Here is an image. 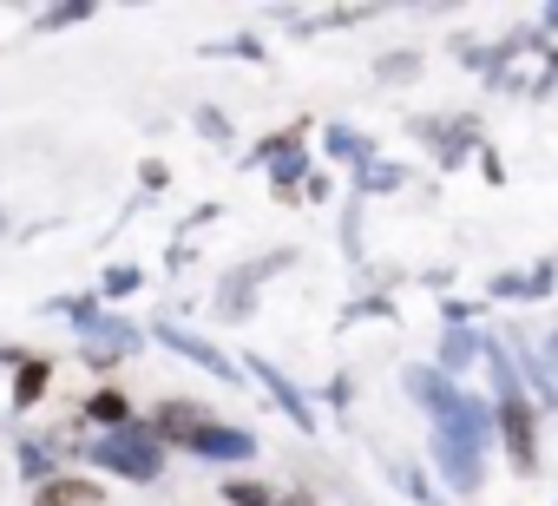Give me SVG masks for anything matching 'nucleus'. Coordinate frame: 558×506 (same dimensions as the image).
Masks as SVG:
<instances>
[{
  "label": "nucleus",
  "instance_id": "f257e3e1",
  "mask_svg": "<svg viewBox=\"0 0 558 506\" xmlns=\"http://www.w3.org/2000/svg\"><path fill=\"white\" fill-rule=\"evenodd\" d=\"M408 395L427 408V441H434V467L453 493H480L486 480V447H493V401L466 395L460 382H447L434 362H408L401 369Z\"/></svg>",
  "mask_w": 558,
  "mask_h": 506
},
{
  "label": "nucleus",
  "instance_id": "f03ea898",
  "mask_svg": "<svg viewBox=\"0 0 558 506\" xmlns=\"http://www.w3.org/2000/svg\"><path fill=\"white\" fill-rule=\"evenodd\" d=\"M165 460H171V447H165L145 421H125V427H112V434L93 441V467H106V473H119V480H132V486L165 480Z\"/></svg>",
  "mask_w": 558,
  "mask_h": 506
},
{
  "label": "nucleus",
  "instance_id": "7ed1b4c3",
  "mask_svg": "<svg viewBox=\"0 0 558 506\" xmlns=\"http://www.w3.org/2000/svg\"><path fill=\"white\" fill-rule=\"evenodd\" d=\"M210 421H217V414H210L204 401H184V395H171V401H158V408H151V421H145V427H151V434H158L171 454H191V447L204 441V427H210Z\"/></svg>",
  "mask_w": 558,
  "mask_h": 506
},
{
  "label": "nucleus",
  "instance_id": "20e7f679",
  "mask_svg": "<svg viewBox=\"0 0 558 506\" xmlns=\"http://www.w3.org/2000/svg\"><path fill=\"white\" fill-rule=\"evenodd\" d=\"M191 460H210V467H250V460H256V434H250V427H230V421H210L204 441L191 447Z\"/></svg>",
  "mask_w": 558,
  "mask_h": 506
},
{
  "label": "nucleus",
  "instance_id": "39448f33",
  "mask_svg": "<svg viewBox=\"0 0 558 506\" xmlns=\"http://www.w3.org/2000/svg\"><path fill=\"white\" fill-rule=\"evenodd\" d=\"M263 165H269V184L290 197V191H296V178L310 171V145H303V125H296V132H276V138L263 145Z\"/></svg>",
  "mask_w": 558,
  "mask_h": 506
},
{
  "label": "nucleus",
  "instance_id": "423d86ee",
  "mask_svg": "<svg viewBox=\"0 0 558 506\" xmlns=\"http://www.w3.org/2000/svg\"><path fill=\"white\" fill-rule=\"evenodd\" d=\"M243 362H250V375H256V382H263V388L276 395V408H283V414H290V421H296L303 434H316V408H310V401L296 395V382H290L283 369H276V362H263V356H243Z\"/></svg>",
  "mask_w": 558,
  "mask_h": 506
},
{
  "label": "nucleus",
  "instance_id": "0eeeda50",
  "mask_svg": "<svg viewBox=\"0 0 558 506\" xmlns=\"http://www.w3.org/2000/svg\"><path fill=\"white\" fill-rule=\"evenodd\" d=\"M34 506H112V493L86 473H53L47 486H34Z\"/></svg>",
  "mask_w": 558,
  "mask_h": 506
},
{
  "label": "nucleus",
  "instance_id": "6e6552de",
  "mask_svg": "<svg viewBox=\"0 0 558 506\" xmlns=\"http://www.w3.org/2000/svg\"><path fill=\"white\" fill-rule=\"evenodd\" d=\"M151 336H158V342H165V349H178V356H191V362H197V369H210V375H217V382H236V369H230V362H223V356H217V349H210V342H204V336H191V329H178V323H158V329H151Z\"/></svg>",
  "mask_w": 558,
  "mask_h": 506
},
{
  "label": "nucleus",
  "instance_id": "1a4fd4ad",
  "mask_svg": "<svg viewBox=\"0 0 558 506\" xmlns=\"http://www.w3.org/2000/svg\"><path fill=\"white\" fill-rule=\"evenodd\" d=\"M47 388H53V362H47V356H27V362L14 369V408L34 414V408L47 401Z\"/></svg>",
  "mask_w": 558,
  "mask_h": 506
},
{
  "label": "nucleus",
  "instance_id": "9d476101",
  "mask_svg": "<svg viewBox=\"0 0 558 506\" xmlns=\"http://www.w3.org/2000/svg\"><path fill=\"white\" fill-rule=\"evenodd\" d=\"M480 356H486V342H480L473 329H447V336H440V362H434V369H440V375L453 382V375H466V369H473Z\"/></svg>",
  "mask_w": 558,
  "mask_h": 506
},
{
  "label": "nucleus",
  "instance_id": "9b49d317",
  "mask_svg": "<svg viewBox=\"0 0 558 506\" xmlns=\"http://www.w3.org/2000/svg\"><path fill=\"white\" fill-rule=\"evenodd\" d=\"M80 414H86V421H93L99 434H112V427H125V421H138V414H132V401H125L119 388H93V395L80 401Z\"/></svg>",
  "mask_w": 558,
  "mask_h": 506
},
{
  "label": "nucleus",
  "instance_id": "f8f14e48",
  "mask_svg": "<svg viewBox=\"0 0 558 506\" xmlns=\"http://www.w3.org/2000/svg\"><path fill=\"white\" fill-rule=\"evenodd\" d=\"M53 460H60V441H21V473H27L34 486L53 480Z\"/></svg>",
  "mask_w": 558,
  "mask_h": 506
},
{
  "label": "nucleus",
  "instance_id": "ddd939ff",
  "mask_svg": "<svg viewBox=\"0 0 558 506\" xmlns=\"http://www.w3.org/2000/svg\"><path fill=\"white\" fill-rule=\"evenodd\" d=\"M217 499H223V506H276V493H269L263 480H223Z\"/></svg>",
  "mask_w": 558,
  "mask_h": 506
},
{
  "label": "nucleus",
  "instance_id": "4468645a",
  "mask_svg": "<svg viewBox=\"0 0 558 506\" xmlns=\"http://www.w3.org/2000/svg\"><path fill=\"white\" fill-rule=\"evenodd\" d=\"M329 145H336V158H342V165H355V171H362V165H368V152H375V145H362L355 132H329Z\"/></svg>",
  "mask_w": 558,
  "mask_h": 506
},
{
  "label": "nucleus",
  "instance_id": "2eb2a0df",
  "mask_svg": "<svg viewBox=\"0 0 558 506\" xmlns=\"http://www.w3.org/2000/svg\"><path fill=\"white\" fill-rule=\"evenodd\" d=\"M80 21H86V8H47L34 27H40V34H60V27H80Z\"/></svg>",
  "mask_w": 558,
  "mask_h": 506
},
{
  "label": "nucleus",
  "instance_id": "dca6fc26",
  "mask_svg": "<svg viewBox=\"0 0 558 506\" xmlns=\"http://www.w3.org/2000/svg\"><path fill=\"white\" fill-rule=\"evenodd\" d=\"M355 184H362V191H388V184H401V171H395V165H362Z\"/></svg>",
  "mask_w": 558,
  "mask_h": 506
},
{
  "label": "nucleus",
  "instance_id": "f3484780",
  "mask_svg": "<svg viewBox=\"0 0 558 506\" xmlns=\"http://www.w3.org/2000/svg\"><path fill=\"white\" fill-rule=\"evenodd\" d=\"M99 290H106V297H132V290H138V270H125V264H119V270H106V284H99Z\"/></svg>",
  "mask_w": 558,
  "mask_h": 506
},
{
  "label": "nucleus",
  "instance_id": "a211bd4d",
  "mask_svg": "<svg viewBox=\"0 0 558 506\" xmlns=\"http://www.w3.org/2000/svg\"><path fill=\"white\" fill-rule=\"evenodd\" d=\"M197 125H204L210 138H230V125H223V112H197Z\"/></svg>",
  "mask_w": 558,
  "mask_h": 506
},
{
  "label": "nucleus",
  "instance_id": "6ab92c4d",
  "mask_svg": "<svg viewBox=\"0 0 558 506\" xmlns=\"http://www.w3.org/2000/svg\"><path fill=\"white\" fill-rule=\"evenodd\" d=\"M276 506H316V493H283Z\"/></svg>",
  "mask_w": 558,
  "mask_h": 506
},
{
  "label": "nucleus",
  "instance_id": "aec40b11",
  "mask_svg": "<svg viewBox=\"0 0 558 506\" xmlns=\"http://www.w3.org/2000/svg\"><path fill=\"white\" fill-rule=\"evenodd\" d=\"M545 27H558V8H551V14H545Z\"/></svg>",
  "mask_w": 558,
  "mask_h": 506
},
{
  "label": "nucleus",
  "instance_id": "412c9836",
  "mask_svg": "<svg viewBox=\"0 0 558 506\" xmlns=\"http://www.w3.org/2000/svg\"><path fill=\"white\" fill-rule=\"evenodd\" d=\"M551 356H558V336H551Z\"/></svg>",
  "mask_w": 558,
  "mask_h": 506
}]
</instances>
